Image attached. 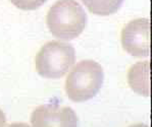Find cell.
I'll use <instances>...</instances> for the list:
<instances>
[{
	"label": "cell",
	"instance_id": "6da1fadb",
	"mask_svg": "<svg viewBox=\"0 0 152 127\" xmlns=\"http://www.w3.org/2000/svg\"><path fill=\"white\" fill-rule=\"evenodd\" d=\"M46 22L55 38L69 41L83 33L87 15L76 0H58L49 9Z\"/></svg>",
	"mask_w": 152,
	"mask_h": 127
},
{
	"label": "cell",
	"instance_id": "8fae6325",
	"mask_svg": "<svg viewBox=\"0 0 152 127\" xmlns=\"http://www.w3.org/2000/svg\"><path fill=\"white\" fill-rule=\"evenodd\" d=\"M130 127H149V126L143 123H138V124H134V125H131Z\"/></svg>",
	"mask_w": 152,
	"mask_h": 127
},
{
	"label": "cell",
	"instance_id": "ba28073f",
	"mask_svg": "<svg viewBox=\"0 0 152 127\" xmlns=\"http://www.w3.org/2000/svg\"><path fill=\"white\" fill-rule=\"evenodd\" d=\"M11 3L23 10H34L43 5L47 0H10Z\"/></svg>",
	"mask_w": 152,
	"mask_h": 127
},
{
	"label": "cell",
	"instance_id": "9c48e42d",
	"mask_svg": "<svg viewBox=\"0 0 152 127\" xmlns=\"http://www.w3.org/2000/svg\"><path fill=\"white\" fill-rule=\"evenodd\" d=\"M6 124V118L5 115H4L3 111L0 109V127H4Z\"/></svg>",
	"mask_w": 152,
	"mask_h": 127
},
{
	"label": "cell",
	"instance_id": "277c9868",
	"mask_svg": "<svg viewBox=\"0 0 152 127\" xmlns=\"http://www.w3.org/2000/svg\"><path fill=\"white\" fill-rule=\"evenodd\" d=\"M121 45L134 57L150 56V22L147 18H136L121 32Z\"/></svg>",
	"mask_w": 152,
	"mask_h": 127
},
{
	"label": "cell",
	"instance_id": "8992f818",
	"mask_svg": "<svg viewBox=\"0 0 152 127\" xmlns=\"http://www.w3.org/2000/svg\"><path fill=\"white\" fill-rule=\"evenodd\" d=\"M128 82L134 92L143 97H150V61L136 63L130 68Z\"/></svg>",
	"mask_w": 152,
	"mask_h": 127
},
{
	"label": "cell",
	"instance_id": "52a82bcc",
	"mask_svg": "<svg viewBox=\"0 0 152 127\" xmlns=\"http://www.w3.org/2000/svg\"><path fill=\"white\" fill-rule=\"evenodd\" d=\"M90 12L100 17L115 13L121 8L124 0H82Z\"/></svg>",
	"mask_w": 152,
	"mask_h": 127
},
{
	"label": "cell",
	"instance_id": "3957f363",
	"mask_svg": "<svg viewBox=\"0 0 152 127\" xmlns=\"http://www.w3.org/2000/svg\"><path fill=\"white\" fill-rule=\"evenodd\" d=\"M76 62V53L71 44L62 41H50L37 53L36 70L45 78H60L69 72Z\"/></svg>",
	"mask_w": 152,
	"mask_h": 127
},
{
	"label": "cell",
	"instance_id": "7a4b0ae2",
	"mask_svg": "<svg viewBox=\"0 0 152 127\" xmlns=\"http://www.w3.org/2000/svg\"><path fill=\"white\" fill-rule=\"evenodd\" d=\"M103 69L94 60L79 62L69 73L65 92L72 101L81 103L94 98L103 82Z\"/></svg>",
	"mask_w": 152,
	"mask_h": 127
},
{
	"label": "cell",
	"instance_id": "30bf717a",
	"mask_svg": "<svg viewBox=\"0 0 152 127\" xmlns=\"http://www.w3.org/2000/svg\"><path fill=\"white\" fill-rule=\"evenodd\" d=\"M7 127H30L28 124L26 123H22V122H18V123H12L10 125H8Z\"/></svg>",
	"mask_w": 152,
	"mask_h": 127
},
{
	"label": "cell",
	"instance_id": "5b68a950",
	"mask_svg": "<svg viewBox=\"0 0 152 127\" xmlns=\"http://www.w3.org/2000/svg\"><path fill=\"white\" fill-rule=\"evenodd\" d=\"M31 123L33 127H78V117L72 108L47 104L34 110Z\"/></svg>",
	"mask_w": 152,
	"mask_h": 127
}]
</instances>
